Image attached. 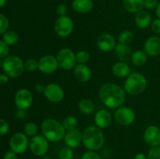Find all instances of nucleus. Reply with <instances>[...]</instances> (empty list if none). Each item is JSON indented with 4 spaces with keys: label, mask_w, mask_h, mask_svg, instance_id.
I'll return each mask as SVG.
<instances>
[{
    "label": "nucleus",
    "mask_w": 160,
    "mask_h": 159,
    "mask_svg": "<svg viewBox=\"0 0 160 159\" xmlns=\"http://www.w3.org/2000/svg\"><path fill=\"white\" fill-rule=\"evenodd\" d=\"M124 88L115 83H106L100 87L98 97L108 108L117 109L121 107L126 98Z\"/></svg>",
    "instance_id": "nucleus-1"
},
{
    "label": "nucleus",
    "mask_w": 160,
    "mask_h": 159,
    "mask_svg": "<svg viewBox=\"0 0 160 159\" xmlns=\"http://www.w3.org/2000/svg\"><path fill=\"white\" fill-rule=\"evenodd\" d=\"M105 141L104 132L95 125L87 126L83 131L82 144L88 151H99L104 147Z\"/></svg>",
    "instance_id": "nucleus-2"
},
{
    "label": "nucleus",
    "mask_w": 160,
    "mask_h": 159,
    "mask_svg": "<svg viewBox=\"0 0 160 159\" xmlns=\"http://www.w3.org/2000/svg\"><path fill=\"white\" fill-rule=\"evenodd\" d=\"M42 133L49 142L57 143L63 140L67 130L62 123L55 118H48L43 120L41 125Z\"/></svg>",
    "instance_id": "nucleus-3"
},
{
    "label": "nucleus",
    "mask_w": 160,
    "mask_h": 159,
    "mask_svg": "<svg viewBox=\"0 0 160 159\" xmlns=\"http://www.w3.org/2000/svg\"><path fill=\"white\" fill-rule=\"evenodd\" d=\"M147 79L139 72L131 73L124 81V88L127 94L133 96L143 93L147 87Z\"/></svg>",
    "instance_id": "nucleus-4"
},
{
    "label": "nucleus",
    "mask_w": 160,
    "mask_h": 159,
    "mask_svg": "<svg viewBox=\"0 0 160 159\" xmlns=\"http://www.w3.org/2000/svg\"><path fill=\"white\" fill-rule=\"evenodd\" d=\"M2 70L9 77L18 78L24 71V62L16 55H10L3 59Z\"/></svg>",
    "instance_id": "nucleus-5"
},
{
    "label": "nucleus",
    "mask_w": 160,
    "mask_h": 159,
    "mask_svg": "<svg viewBox=\"0 0 160 159\" xmlns=\"http://www.w3.org/2000/svg\"><path fill=\"white\" fill-rule=\"evenodd\" d=\"M56 56L59 67L64 70H73L78 63L76 59V53L73 52V50L70 48H61Z\"/></svg>",
    "instance_id": "nucleus-6"
},
{
    "label": "nucleus",
    "mask_w": 160,
    "mask_h": 159,
    "mask_svg": "<svg viewBox=\"0 0 160 159\" xmlns=\"http://www.w3.org/2000/svg\"><path fill=\"white\" fill-rule=\"evenodd\" d=\"M29 149L34 156L44 157L49 151V141L43 135L38 134L30 140Z\"/></svg>",
    "instance_id": "nucleus-7"
},
{
    "label": "nucleus",
    "mask_w": 160,
    "mask_h": 159,
    "mask_svg": "<svg viewBox=\"0 0 160 159\" xmlns=\"http://www.w3.org/2000/svg\"><path fill=\"white\" fill-rule=\"evenodd\" d=\"M113 118L120 126H128L133 124L136 119V113L131 108L123 106L115 109Z\"/></svg>",
    "instance_id": "nucleus-8"
},
{
    "label": "nucleus",
    "mask_w": 160,
    "mask_h": 159,
    "mask_svg": "<svg viewBox=\"0 0 160 159\" xmlns=\"http://www.w3.org/2000/svg\"><path fill=\"white\" fill-rule=\"evenodd\" d=\"M74 29V23L70 17L67 16L59 17L54 23V31L60 37L70 36Z\"/></svg>",
    "instance_id": "nucleus-9"
},
{
    "label": "nucleus",
    "mask_w": 160,
    "mask_h": 159,
    "mask_svg": "<svg viewBox=\"0 0 160 159\" xmlns=\"http://www.w3.org/2000/svg\"><path fill=\"white\" fill-rule=\"evenodd\" d=\"M30 140L24 132H16L11 137L9 140V147L10 150L20 154L24 153L29 148Z\"/></svg>",
    "instance_id": "nucleus-10"
},
{
    "label": "nucleus",
    "mask_w": 160,
    "mask_h": 159,
    "mask_svg": "<svg viewBox=\"0 0 160 159\" xmlns=\"http://www.w3.org/2000/svg\"><path fill=\"white\" fill-rule=\"evenodd\" d=\"M44 96L51 103H59L63 100L65 93L62 87L56 83H50L45 85Z\"/></svg>",
    "instance_id": "nucleus-11"
},
{
    "label": "nucleus",
    "mask_w": 160,
    "mask_h": 159,
    "mask_svg": "<svg viewBox=\"0 0 160 159\" xmlns=\"http://www.w3.org/2000/svg\"><path fill=\"white\" fill-rule=\"evenodd\" d=\"M59 68L56 56L45 55L38 59V70L44 74H52Z\"/></svg>",
    "instance_id": "nucleus-12"
},
{
    "label": "nucleus",
    "mask_w": 160,
    "mask_h": 159,
    "mask_svg": "<svg viewBox=\"0 0 160 159\" xmlns=\"http://www.w3.org/2000/svg\"><path fill=\"white\" fill-rule=\"evenodd\" d=\"M33 94L28 89L22 88L17 90L14 98V101L17 109L27 110L33 104Z\"/></svg>",
    "instance_id": "nucleus-13"
},
{
    "label": "nucleus",
    "mask_w": 160,
    "mask_h": 159,
    "mask_svg": "<svg viewBox=\"0 0 160 159\" xmlns=\"http://www.w3.org/2000/svg\"><path fill=\"white\" fill-rule=\"evenodd\" d=\"M143 139L148 146H160V128L156 125L147 126L143 132Z\"/></svg>",
    "instance_id": "nucleus-14"
},
{
    "label": "nucleus",
    "mask_w": 160,
    "mask_h": 159,
    "mask_svg": "<svg viewBox=\"0 0 160 159\" xmlns=\"http://www.w3.org/2000/svg\"><path fill=\"white\" fill-rule=\"evenodd\" d=\"M96 45L98 49L102 51L109 52L113 51L117 45V42L113 35L105 33L98 36L96 41Z\"/></svg>",
    "instance_id": "nucleus-15"
},
{
    "label": "nucleus",
    "mask_w": 160,
    "mask_h": 159,
    "mask_svg": "<svg viewBox=\"0 0 160 159\" xmlns=\"http://www.w3.org/2000/svg\"><path fill=\"white\" fill-rule=\"evenodd\" d=\"M144 51L148 56L156 57L160 55V37L158 35L150 36L144 44Z\"/></svg>",
    "instance_id": "nucleus-16"
},
{
    "label": "nucleus",
    "mask_w": 160,
    "mask_h": 159,
    "mask_svg": "<svg viewBox=\"0 0 160 159\" xmlns=\"http://www.w3.org/2000/svg\"><path fill=\"white\" fill-rule=\"evenodd\" d=\"M82 137L83 132H81L80 129H75L73 130L67 131L63 141L66 146L72 149H75L82 143Z\"/></svg>",
    "instance_id": "nucleus-17"
},
{
    "label": "nucleus",
    "mask_w": 160,
    "mask_h": 159,
    "mask_svg": "<svg viewBox=\"0 0 160 159\" xmlns=\"http://www.w3.org/2000/svg\"><path fill=\"white\" fill-rule=\"evenodd\" d=\"M112 114L106 109H100L95 113L94 117L95 126L100 129H106L111 125L112 121Z\"/></svg>",
    "instance_id": "nucleus-18"
},
{
    "label": "nucleus",
    "mask_w": 160,
    "mask_h": 159,
    "mask_svg": "<svg viewBox=\"0 0 160 159\" xmlns=\"http://www.w3.org/2000/svg\"><path fill=\"white\" fill-rule=\"evenodd\" d=\"M73 75L78 81L87 83L92 76V72L87 64H77L73 69Z\"/></svg>",
    "instance_id": "nucleus-19"
},
{
    "label": "nucleus",
    "mask_w": 160,
    "mask_h": 159,
    "mask_svg": "<svg viewBox=\"0 0 160 159\" xmlns=\"http://www.w3.org/2000/svg\"><path fill=\"white\" fill-rule=\"evenodd\" d=\"M152 16L150 12L147 10H142L135 14L134 23L138 28L141 30H145L151 26Z\"/></svg>",
    "instance_id": "nucleus-20"
},
{
    "label": "nucleus",
    "mask_w": 160,
    "mask_h": 159,
    "mask_svg": "<svg viewBox=\"0 0 160 159\" xmlns=\"http://www.w3.org/2000/svg\"><path fill=\"white\" fill-rule=\"evenodd\" d=\"M93 0H73L72 8L78 13H88L93 9Z\"/></svg>",
    "instance_id": "nucleus-21"
},
{
    "label": "nucleus",
    "mask_w": 160,
    "mask_h": 159,
    "mask_svg": "<svg viewBox=\"0 0 160 159\" xmlns=\"http://www.w3.org/2000/svg\"><path fill=\"white\" fill-rule=\"evenodd\" d=\"M112 72L114 76L117 77L127 78L131 73V68L126 62L119 61L113 64L112 67Z\"/></svg>",
    "instance_id": "nucleus-22"
},
{
    "label": "nucleus",
    "mask_w": 160,
    "mask_h": 159,
    "mask_svg": "<svg viewBox=\"0 0 160 159\" xmlns=\"http://www.w3.org/2000/svg\"><path fill=\"white\" fill-rule=\"evenodd\" d=\"M123 8L131 13H138L143 10L144 0H123Z\"/></svg>",
    "instance_id": "nucleus-23"
},
{
    "label": "nucleus",
    "mask_w": 160,
    "mask_h": 159,
    "mask_svg": "<svg viewBox=\"0 0 160 159\" xmlns=\"http://www.w3.org/2000/svg\"><path fill=\"white\" fill-rule=\"evenodd\" d=\"M114 51L120 61H123V62H125L129 57L131 59V55L132 54L129 45L120 43L117 44L115 48H114Z\"/></svg>",
    "instance_id": "nucleus-24"
},
{
    "label": "nucleus",
    "mask_w": 160,
    "mask_h": 159,
    "mask_svg": "<svg viewBox=\"0 0 160 159\" xmlns=\"http://www.w3.org/2000/svg\"><path fill=\"white\" fill-rule=\"evenodd\" d=\"M78 109L84 115H91L95 108V103L89 98H82L78 102Z\"/></svg>",
    "instance_id": "nucleus-25"
},
{
    "label": "nucleus",
    "mask_w": 160,
    "mask_h": 159,
    "mask_svg": "<svg viewBox=\"0 0 160 159\" xmlns=\"http://www.w3.org/2000/svg\"><path fill=\"white\" fill-rule=\"evenodd\" d=\"M148 56L144 50H137L131 54V61L135 66H142L146 63Z\"/></svg>",
    "instance_id": "nucleus-26"
},
{
    "label": "nucleus",
    "mask_w": 160,
    "mask_h": 159,
    "mask_svg": "<svg viewBox=\"0 0 160 159\" xmlns=\"http://www.w3.org/2000/svg\"><path fill=\"white\" fill-rule=\"evenodd\" d=\"M134 39V34L129 30H124L121 31L118 36V43L129 45Z\"/></svg>",
    "instance_id": "nucleus-27"
},
{
    "label": "nucleus",
    "mask_w": 160,
    "mask_h": 159,
    "mask_svg": "<svg viewBox=\"0 0 160 159\" xmlns=\"http://www.w3.org/2000/svg\"><path fill=\"white\" fill-rule=\"evenodd\" d=\"M78 119L73 115H68L62 120V124L67 131L73 130L77 129L78 126Z\"/></svg>",
    "instance_id": "nucleus-28"
},
{
    "label": "nucleus",
    "mask_w": 160,
    "mask_h": 159,
    "mask_svg": "<svg viewBox=\"0 0 160 159\" xmlns=\"http://www.w3.org/2000/svg\"><path fill=\"white\" fill-rule=\"evenodd\" d=\"M2 40L8 45H14L18 42L19 35L15 31L8 30L2 34Z\"/></svg>",
    "instance_id": "nucleus-29"
},
{
    "label": "nucleus",
    "mask_w": 160,
    "mask_h": 159,
    "mask_svg": "<svg viewBox=\"0 0 160 159\" xmlns=\"http://www.w3.org/2000/svg\"><path fill=\"white\" fill-rule=\"evenodd\" d=\"M39 131V128L38 125L34 122H28L24 125L23 127V132L28 136V137H33L38 135Z\"/></svg>",
    "instance_id": "nucleus-30"
},
{
    "label": "nucleus",
    "mask_w": 160,
    "mask_h": 159,
    "mask_svg": "<svg viewBox=\"0 0 160 159\" xmlns=\"http://www.w3.org/2000/svg\"><path fill=\"white\" fill-rule=\"evenodd\" d=\"M76 59L78 64H86L90 59V53L85 50H80L76 53Z\"/></svg>",
    "instance_id": "nucleus-31"
},
{
    "label": "nucleus",
    "mask_w": 160,
    "mask_h": 159,
    "mask_svg": "<svg viewBox=\"0 0 160 159\" xmlns=\"http://www.w3.org/2000/svg\"><path fill=\"white\" fill-rule=\"evenodd\" d=\"M24 69L28 72H34L38 70V60L35 59H28L24 62Z\"/></svg>",
    "instance_id": "nucleus-32"
},
{
    "label": "nucleus",
    "mask_w": 160,
    "mask_h": 159,
    "mask_svg": "<svg viewBox=\"0 0 160 159\" xmlns=\"http://www.w3.org/2000/svg\"><path fill=\"white\" fill-rule=\"evenodd\" d=\"M73 149L65 146L59 151V159H73Z\"/></svg>",
    "instance_id": "nucleus-33"
},
{
    "label": "nucleus",
    "mask_w": 160,
    "mask_h": 159,
    "mask_svg": "<svg viewBox=\"0 0 160 159\" xmlns=\"http://www.w3.org/2000/svg\"><path fill=\"white\" fill-rule=\"evenodd\" d=\"M9 22L7 17L2 13H0V34H3L9 28Z\"/></svg>",
    "instance_id": "nucleus-34"
},
{
    "label": "nucleus",
    "mask_w": 160,
    "mask_h": 159,
    "mask_svg": "<svg viewBox=\"0 0 160 159\" xmlns=\"http://www.w3.org/2000/svg\"><path fill=\"white\" fill-rule=\"evenodd\" d=\"M148 159H160V146L152 147L147 155Z\"/></svg>",
    "instance_id": "nucleus-35"
},
{
    "label": "nucleus",
    "mask_w": 160,
    "mask_h": 159,
    "mask_svg": "<svg viewBox=\"0 0 160 159\" xmlns=\"http://www.w3.org/2000/svg\"><path fill=\"white\" fill-rule=\"evenodd\" d=\"M9 45H8L3 40H0V59H4L9 55Z\"/></svg>",
    "instance_id": "nucleus-36"
},
{
    "label": "nucleus",
    "mask_w": 160,
    "mask_h": 159,
    "mask_svg": "<svg viewBox=\"0 0 160 159\" xmlns=\"http://www.w3.org/2000/svg\"><path fill=\"white\" fill-rule=\"evenodd\" d=\"M81 159H102V157L97 151L87 150V151L82 154Z\"/></svg>",
    "instance_id": "nucleus-37"
},
{
    "label": "nucleus",
    "mask_w": 160,
    "mask_h": 159,
    "mask_svg": "<svg viewBox=\"0 0 160 159\" xmlns=\"http://www.w3.org/2000/svg\"><path fill=\"white\" fill-rule=\"evenodd\" d=\"M9 131V125L6 120L0 118V136L6 135Z\"/></svg>",
    "instance_id": "nucleus-38"
},
{
    "label": "nucleus",
    "mask_w": 160,
    "mask_h": 159,
    "mask_svg": "<svg viewBox=\"0 0 160 159\" xmlns=\"http://www.w3.org/2000/svg\"><path fill=\"white\" fill-rule=\"evenodd\" d=\"M67 11H68V8H67V5L63 4V3H61L59 4L56 7V12L59 17H64V16H67Z\"/></svg>",
    "instance_id": "nucleus-39"
},
{
    "label": "nucleus",
    "mask_w": 160,
    "mask_h": 159,
    "mask_svg": "<svg viewBox=\"0 0 160 159\" xmlns=\"http://www.w3.org/2000/svg\"><path fill=\"white\" fill-rule=\"evenodd\" d=\"M151 30L156 35H160V19L157 18L151 23Z\"/></svg>",
    "instance_id": "nucleus-40"
},
{
    "label": "nucleus",
    "mask_w": 160,
    "mask_h": 159,
    "mask_svg": "<svg viewBox=\"0 0 160 159\" xmlns=\"http://www.w3.org/2000/svg\"><path fill=\"white\" fill-rule=\"evenodd\" d=\"M158 3V0H144V6L147 10L156 9Z\"/></svg>",
    "instance_id": "nucleus-41"
},
{
    "label": "nucleus",
    "mask_w": 160,
    "mask_h": 159,
    "mask_svg": "<svg viewBox=\"0 0 160 159\" xmlns=\"http://www.w3.org/2000/svg\"><path fill=\"white\" fill-rule=\"evenodd\" d=\"M17 154L12 150L7 151L5 153L4 156H3V159H17Z\"/></svg>",
    "instance_id": "nucleus-42"
},
{
    "label": "nucleus",
    "mask_w": 160,
    "mask_h": 159,
    "mask_svg": "<svg viewBox=\"0 0 160 159\" xmlns=\"http://www.w3.org/2000/svg\"><path fill=\"white\" fill-rule=\"evenodd\" d=\"M16 115L20 119H24L27 116L26 110H21V109H18L16 112Z\"/></svg>",
    "instance_id": "nucleus-43"
},
{
    "label": "nucleus",
    "mask_w": 160,
    "mask_h": 159,
    "mask_svg": "<svg viewBox=\"0 0 160 159\" xmlns=\"http://www.w3.org/2000/svg\"><path fill=\"white\" fill-rule=\"evenodd\" d=\"M45 86L42 84H36L35 87H34V90H35V91L38 94H43L44 91H45Z\"/></svg>",
    "instance_id": "nucleus-44"
},
{
    "label": "nucleus",
    "mask_w": 160,
    "mask_h": 159,
    "mask_svg": "<svg viewBox=\"0 0 160 159\" xmlns=\"http://www.w3.org/2000/svg\"><path fill=\"white\" fill-rule=\"evenodd\" d=\"M9 81V76L6 73H0V84H6Z\"/></svg>",
    "instance_id": "nucleus-45"
},
{
    "label": "nucleus",
    "mask_w": 160,
    "mask_h": 159,
    "mask_svg": "<svg viewBox=\"0 0 160 159\" xmlns=\"http://www.w3.org/2000/svg\"><path fill=\"white\" fill-rule=\"evenodd\" d=\"M134 159H148V157L143 153H138L134 156Z\"/></svg>",
    "instance_id": "nucleus-46"
},
{
    "label": "nucleus",
    "mask_w": 160,
    "mask_h": 159,
    "mask_svg": "<svg viewBox=\"0 0 160 159\" xmlns=\"http://www.w3.org/2000/svg\"><path fill=\"white\" fill-rule=\"evenodd\" d=\"M156 15L157 17V18L160 19V2L158 3L157 6L156 8Z\"/></svg>",
    "instance_id": "nucleus-47"
},
{
    "label": "nucleus",
    "mask_w": 160,
    "mask_h": 159,
    "mask_svg": "<svg viewBox=\"0 0 160 159\" xmlns=\"http://www.w3.org/2000/svg\"><path fill=\"white\" fill-rule=\"evenodd\" d=\"M6 0H0V8H2L6 5Z\"/></svg>",
    "instance_id": "nucleus-48"
},
{
    "label": "nucleus",
    "mask_w": 160,
    "mask_h": 159,
    "mask_svg": "<svg viewBox=\"0 0 160 159\" xmlns=\"http://www.w3.org/2000/svg\"><path fill=\"white\" fill-rule=\"evenodd\" d=\"M42 159H52L51 157H48V156H45V157H42Z\"/></svg>",
    "instance_id": "nucleus-49"
},
{
    "label": "nucleus",
    "mask_w": 160,
    "mask_h": 159,
    "mask_svg": "<svg viewBox=\"0 0 160 159\" xmlns=\"http://www.w3.org/2000/svg\"><path fill=\"white\" fill-rule=\"evenodd\" d=\"M2 63H3V59H0V66H2Z\"/></svg>",
    "instance_id": "nucleus-50"
},
{
    "label": "nucleus",
    "mask_w": 160,
    "mask_h": 159,
    "mask_svg": "<svg viewBox=\"0 0 160 159\" xmlns=\"http://www.w3.org/2000/svg\"><path fill=\"white\" fill-rule=\"evenodd\" d=\"M23 1H30V0H23Z\"/></svg>",
    "instance_id": "nucleus-51"
}]
</instances>
